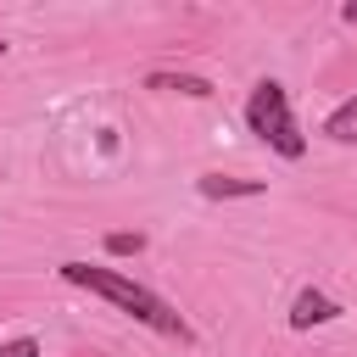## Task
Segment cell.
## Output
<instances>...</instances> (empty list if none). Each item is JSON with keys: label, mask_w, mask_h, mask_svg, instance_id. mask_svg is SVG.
Here are the masks:
<instances>
[{"label": "cell", "mask_w": 357, "mask_h": 357, "mask_svg": "<svg viewBox=\"0 0 357 357\" xmlns=\"http://www.w3.org/2000/svg\"><path fill=\"white\" fill-rule=\"evenodd\" d=\"M195 190H201L206 201H240V195H262L268 184H262V178H223V173H201V178H195Z\"/></svg>", "instance_id": "cell-4"}, {"label": "cell", "mask_w": 357, "mask_h": 357, "mask_svg": "<svg viewBox=\"0 0 357 357\" xmlns=\"http://www.w3.org/2000/svg\"><path fill=\"white\" fill-rule=\"evenodd\" d=\"M245 128L262 139V145H273L279 156H307V134L296 128V117H290V95H284V84L279 78H262L257 89H251V100H245Z\"/></svg>", "instance_id": "cell-2"}, {"label": "cell", "mask_w": 357, "mask_h": 357, "mask_svg": "<svg viewBox=\"0 0 357 357\" xmlns=\"http://www.w3.org/2000/svg\"><path fill=\"white\" fill-rule=\"evenodd\" d=\"M0 56H6V39H0Z\"/></svg>", "instance_id": "cell-9"}, {"label": "cell", "mask_w": 357, "mask_h": 357, "mask_svg": "<svg viewBox=\"0 0 357 357\" xmlns=\"http://www.w3.org/2000/svg\"><path fill=\"white\" fill-rule=\"evenodd\" d=\"M346 307L335 301V296H324V290H296V301H290V329H318V324H335Z\"/></svg>", "instance_id": "cell-3"}, {"label": "cell", "mask_w": 357, "mask_h": 357, "mask_svg": "<svg viewBox=\"0 0 357 357\" xmlns=\"http://www.w3.org/2000/svg\"><path fill=\"white\" fill-rule=\"evenodd\" d=\"M106 251L112 257H139L145 251V234H106Z\"/></svg>", "instance_id": "cell-7"}, {"label": "cell", "mask_w": 357, "mask_h": 357, "mask_svg": "<svg viewBox=\"0 0 357 357\" xmlns=\"http://www.w3.org/2000/svg\"><path fill=\"white\" fill-rule=\"evenodd\" d=\"M324 134H329L335 145H357V95H346V100L324 117Z\"/></svg>", "instance_id": "cell-5"}, {"label": "cell", "mask_w": 357, "mask_h": 357, "mask_svg": "<svg viewBox=\"0 0 357 357\" xmlns=\"http://www.w3.org/2000/svg\"><path fill=\"white\" fill-rule=\"evenodd\" d=\"M0 357H39V340H33V335H17V340L0 346Z\"/></svg>", "instance_id": "cell-8"}, {"label": "cell", "mask_w": 357, "mask_h": 357, "mask_svg": "<svg viewBox=\"0 0 357 357\" xmlns=\"http://www.w3.org/2000/svg\"><path fill=\"white\" fill-rule=\"evenodd\" d=\"M61 279L67 284H78V290H89V296H100V301H112V307H123L134 324H145V329H156V335H173V340H190V324L156 296V290H145L139 279H128V273H117V268H95V262H61Z\"/></svg>", "instance_id": "cell-1"}, {"label": "cell", "mask_w": 357, "mask_h": 357, "mask_svg": "<svg viewBox=\"0 0 357 357\" xmlns=\"http://www.w3.org/2000/svg\"><path fill=\"white\" fill-rule=\"evenodd\" d=\"M145 84H151V89H178V95H190V100H206V95H212V84L195 78V73H151Z\"/></svg>", "instance_id": "cell-6"}]
</instances>
